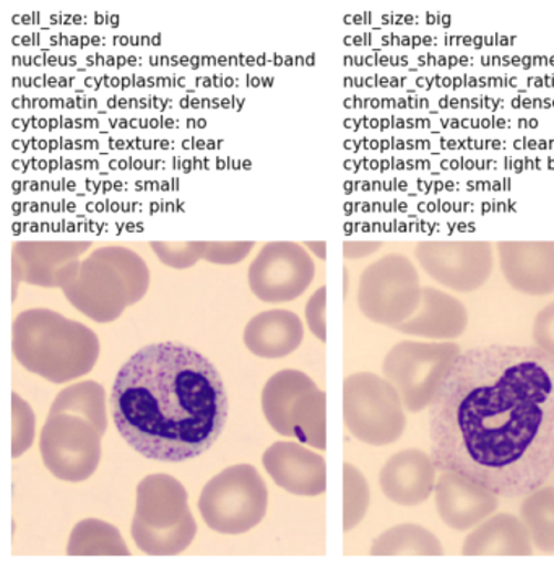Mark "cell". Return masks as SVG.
Instances as JSON below:
<instances>
[{"label": "cell", "mask_w": 554, "mask_h": 567, "mask_svg": "<svg viewBox=\"0 0 554 567\" xmlns=\"http://www.w3.org/2000/svg\"><path fill=\"white\" fill-rule=\"evenodd\" d=\"M417 298V275L406 260H382L362 277L361 308L375 321H400L414 308Z\"/></svg>", "instance_id": "30bf717a"}, {"label": "cell", "mask_w": 554, "mask_h": 567, "mask_svg": "<svg viewBox=\"0 0 554 567\" xmlns=\"http://www.w3.org/2000/svg\"><path fill=\"white\" fill-rule=\"evenodd\" d=\"M85 243H24L17 247V254L27 264V278L31 284L43 287L58 285L59 270L55 264L62 259H71L86 249Z\"/></svg>", "instance_id": "44dd1931"}, {"label": "cell", "mask_w": 554, "mask_h": 567, "mask_svg": "<svg viewBox=\"0 0 554 567\" xmlns=\"http://www.w3.org/2000/svg\"><path fill=\"white\" fill-rule=\"evenodd\" d=\"M433 455L420 449H403L386 462L379 485L387 499L397 506L417 507L427 503L435 488Z\"/></svg>", "instance_id": "4fadbf2b"}, {"label": "cell", "mask_w": 554, "mask_h": 567, "mask_svg": "<svg viewBox=\"0 0 554 567\" xmlns=\"http://www.w3.org/2000/svg\"><path fill=\"white\" fill-rule=\"evenodd\" d=\"M421 262L431 275L458 290H472L490 274L486 245H424Z\"/></svg>", "instance_id": "5bb4252c"}, {"label": "cell", "mask_w": 554, "mask_h": 567, "mask_svg": "<svg viewBox=\"0 0 554 567\" xmlns=\"http://www.w3.org/2000/svg\"><path fill=\"white\" fill-rule=\"evenodd\" d=\"M187 499L183 483L168 473H153L138 483L134 518L148 527H173L193 514Z\"/></svg>", "instance_id": "2e32d148"}, {"label": "cell", "mask_w": 554, "mask_h": 567, "mask_svg": "<svg viewBox=\"0 0 554 567\" xmlns=\"http://www.w3.org/2000/svg\"><path fill=\"white\" fill-rule=\"evenodd\" d=\"M101 437L103 434L83 416L49 415L41 431V457L55 478L85 482L100 465Z\"/></svg>", "instance_id": "ba28073f"}, {"label": "cell", "mask_w": 554, "mask_h": 567, "mask_svg": "<svg viewBox=\"0 0 554 567\" xmlns=\"http://www.w3.org/2000/svg\"><path fill=\"white\" fill-rule=\"evenodd\" d=\"M434 496L439 517L458 532L472 530L500 506L496 493L454 470H442Z\"/></svg>", "instance_id": "8fae6325"}, {"label": "cell", "mask_w": 554, "mask_h": 567, "mask_svg": "<svg viewBox=\"0 0 554 567\" xmlns=\"http://www.w3.org/2000/svg\"><path fill=\"white\" fill-rule=\"evenodd\" d=\"M376 249V245H351V243H347L345 245V254L348 257H360L365 256V254L371 252V250Z\"/></svg>", "instance_id": "836d02e7"}, {"label": "cell", "mask_w": 554, "mask_h": 567, "mask_svg": "<svg viewBox=\"0 0 554 567\" xmlns=\"http://www.w3.org/2000/svg\"><path fill=\"white\" fill-rule=\"evenodd\" d=\"M117 433L138 454L186 462L214 445L228 419L217 368L198 351L162 342L132 354L111 391Z\"/></svg>", "instance_id": "7a4b0ae2"}, {"label": "cell", "mask_w": 554, "mask_h": 567, "mask_svg": "<svg viewBox=\"0 0 554 567\" xmlns=\"http://www.w3.org/2000/svg\"><path fill=\"white\" fill-rule=\"evenodd\" d=\"M466 558H527L533 543L522 517L501 513L472 528L462 545Z\"/></svg>", "instance_id": "9a60e30c"}, {"label": "cell", "mask_w": 554, "mask_h": 567, "mask_svg": "<svg viewBox=\"0 0 554 567\" xmlns=\"http://www.w3.org/2000/svg\"><path fill=\"white\" fill-rule=\"evenodd\" d=\"M503 266L509 281L527 293L554 290V245L515 243L503 245Z\"/></svg>", "instance_id": "e0dca14e"}, {"label": "cell", "mask_w": 554, "mask_h": 567, "mask_svg": "<svg viewBox=\"0 0 554 567\" xmlns=\"http://www.w3.org/2000/svg\"><path fill=\"white\" fill-rule=\"evenodd\" d=\"M12 457L19 458L31 447L37 433V416L19 394L12 395Z\"/></svg>", "instance_id": "f1b7e54d"}, {"label": "cell", "mask_w": 554, "mask_h": 567, "mask_svg": "<svg viewBox=\"0 0 554 567\" xmlns=\"http://www.w3.org/2000/svg\"><path fill=\"white\" fill-rule=\"evenodd\" d=\"M535 339L538 347L554 360V305L546 308L536 319Z\"/></svg>", "instance_id": "1f68e13d"}, {"label": "cell", "mask_w": 554, "mask_h": 567, "mask_svg": "<svg viewBox=\"0 0 554 567\" xmlns=\"http://www.w3.org/2000/svg\"><path fill=\"white\" fill-rule=\"evenodd\" d=\"M465 326V316L459 302L454 299L427 291V309L409 326L403 327L407 332L424 333L431 337H454Z\"/></svg>", "instance_id": "d4e9b609"}, {"label": "cell", "mask_w": 554, "mask_h": 567, "mask_svg": "<svg viewBox=\"0 0 554 567\" xmlns=\"http://www.w3.org/2000/svg\"><path fill=\"white\" fill-rule=\"evenodd\" d=\"M268 489L260 473L249 464L223 470L202 489L198 511L212 530L242 535L266 517Z\"/></svg>", "instance_id": "5b68a950"}, {"label": "cell", "mask_w": 554, "mask_h": 567, "mask_svg": "<svg viewBox=\"0 0 554 567\" xmlns=\"http://www.w3.org/2000/svg\"><path fill=\"white\" fill-rule=\"evenodd\" d=\"M459 354L455 346L402 343L387 357L384 374L409 412H423L434 402Z\"/></svg>", "instance_id": "52a82bcc"}, {"label": "cell", "mask_w": 554, "mask_h": 567, "mask_svg": "<svg viewBox=\"0 0 554 567\" xmlns=\"http://www.w3.org/2000/svg\"><path fill=\"white\" fill-rule=\"evenodd\" d=\"M153 250L158 254L163 262L171 267H191L197 262L205 249V243H187V245H168V243H152Z\"/></svg>", "instance_id": "f546056e"}, {"label": "cell", "mask_w": 554, "mask_h": 567, "mask_svg": "<svg viewBox=\"0 0 554 567\" xmlns=\"http://www.w3.org/2000/svg\"><path fill=\"white\" fill-rule=\"evenodd\" d=\"M132 538L141 551L148 556H176L186 551L197 535L193 514L168 528L148 527L141 520H132Z\"/></svg>", "instance_id": "7402d4cb"}, {"label": "cell", "mask_w": 554, "mask_h": 567, "mask_svg": "<svg viewBox=\"0 0 554 567\" xmlns=\"http://www.w3.org/2000/svg\"><path fill=\"white\" fill-rule=\"evenodd\" d=\"M254 243H205V257L211 262L233 264L244 259L253 249Z\"/></svg>", "instance_id": "4dcf8cb0"}, {"label": "cell", "mask_w": 554, "mask_h": 567, "mask_svg": "<svg viewBox=\"0 0 554 567\" xmlns=\"http://www.w3.org/2000/svg\"><path fill=\"white\" fill-rule=\"evenodd\" d=\"M291 421L299 443L326 451V394L316 384L299 396L293 406Z\"/></svg>", "instance_id": "4316f807"}, {"label": "cell", "mask_w": 554, "mask_h": 567, "mask_svg": "<svg viewBox=\"0 0 554 567\" xmlns=\"http://www.w3.org/2000/svg\"><path fill=\"white\" fill-rule=\"evenodd\" d=\"M263 462L268 475L285 492L308 497L326 493V461L301 444L274 443L264 454Z\"/></svg>", "instance_id": "7c38bea8"}, {"label": "cell", "mask_w": 554, "mask_h": 567, "mask_svg": "<svg viewBox=\"0 0 554 567\" xmlns=\"http://www.w3.org/2000/svg\"><path fill=\"white\" fill-rule=\"evenodd\" d=\"M69 556H129L127 545L114 525L100 518H85L73 527Z\"/></svg>", "instance_id": "cb8c5ba5"}, {"label": "cell", "mask_w": 554, "mask_h": 567, "mask_svg": "<svg viewBox=\"0 0 554 567\" xmlns=\"http://www.w3.org/2000/svg\"><path fill=\"white\" fill-rule=\"evenodd\" d=\"M309 246H311V249L316 250L317 254H319V257H322L324 259V243H309Z\"/></svg>", "instance_id": "e575fe53"}, {"label": "cell", "mask_w": 554, "mask_h": 567, "mask_svg": "<svg viewBox=\"0 0 554 567\" xmlns=\"http://www.w3.org/2000/svg\"><path fill=\"white\" fill-rule=\"evenodd\" d=\"M533 546L540 553L554 555V486H540L529 493L521 506Z\"/></svg>", "instance_id": "484cf974"}, {"label": "cell", "mask_w": 554, "mask_h": 567, "mask_svg": "<svg viewBox=\"0 0 554 567\" xmlns=\"http://www.w3.org/2000/svg\"><path fill=\"white\" fill-rule=\"evenodd\" d=\"M314 277L311 257L295 243H270L260 250L249 270V284L263 301L298 298Z\"/></svg>", "instance_id": "9c48e42d"}, {"label": "cell", "mask_w": 554, "mask_h": 567, "mask_svg": "<svg viewBox=\"0 0 554 567\" xmlns=\"http://www.w3.org/2000/svg\"><path fill=\"white\" fill-rule=\"evenodd\" d=\"M371 489L368 480L355 465H343V530H353L368 514Z\"/></svg>", "instance_id": "83f0119b"}, {"label": "cell", "mask_w": 554, "mask_h": 567, "mask_svg": "<svg viewBox=\"0 0 554 567\" xmlns=\"http://www.w3.org/2000/svg\"><path fill=\"white\" fill-rule=\"evenodd\" d=\"M58 285L69 299L96 321H113L127 302L145 293L148 271L134 252L121 247L96 250L90 260L71 264L59 274Z\"/></svg>", "instance_id": "277c9868"}, {"label": "cell", "mask_w": 554, "mask_h": 567, "mask_svg": "<svg viewBox=\"0 0 554 567\" xmlns=\"http://www.w3.org/2000/svg\"><path fill=\"white\" fill-rule=\"evenodd\" d=\"M431 455L501 497L554 472V360L542 348L488 346L459 354L430 406Z\"/></svg>", "instance_id": "6da1fadb"}, {"label": "cell", "mask_w": 554, "mask_h": 567, "mask_svg": "<svg viewBox=\"0 0 554 567\" xmlns=\"http://www.w3.org/2000/svg\"><path fill=\"white\" fill-rule=\"evenodd\" d=\"M402 396L387 379L355 374L343 384V420L348 431L368 445H390L406 433Z\"/></svg>", "instance_id": "8992f818"}, {"label": "cell", "mask_w": 554, "mask_h": 567, "mask_svg": "<svg viewBox=\"0 0 554 567\" xmlns=\"http://www.w3.org/2000/svg\"><path fill=\"white\" fill-rule=\"evenodd\" d=\"M314 384L305 372L295 370L280 371L268 379L263 392L264 415L281 436L295 437L291 412L299 396Z\"/></svg>", "instance_id": "d6986e66"}, {"label": "cell", "mask_w": 554, "mask_h": 567, "mask_svg": "<svg viewBox=\"0 0 554 567\" xmlns=\"http://www.w3.org/2000/svg\"><path fill=\"white\" fill-rule=\"evenodd\" d=\"M371 556L393 558V556H414V558H439L444 555L442 543L423 525L399 524L382 532L371 545Z\"/></svg>", "instance_id": "ffe728a7"}, {"label": "cell", "mask_w": 554, "mask_h": 567, "mask_svg": "<svg viewBox=\"0 0 554 567\" xmlns=\"http://www.w3.org/2000/svg\"><path fill=\"white\" fill-rule=\"evenodd\" d=\"M72 413L89 420L101 434L107 430L106 394L95 381H83L59 392L49 415Z\"/></svg>", "instance_id": "603a6c76"}, {"label": "cell", "mask_w": 554, "mask_h": 567, "mask_svg": "<svg viewBox=\"0 0 554 567\" xmlns=\"http://www.w3.org/2000/svg\"><path fill=\"white\" fill-rule=\"evenodd\" d=\"M324 309H326V290L320 288L308 302L306 316H308L309 327L320 340H326V322H324Z\"/></svg>", "instance_id": "d6a6232c"}, {"label": "cell", "mask_w": 554, "mask_h": 567, "mask_svg": "<svg viewBox=\"0 0 554 567\" xmlns=\"http://www.w3.org/2000/svg\"><path fill=\"white\" fill-rule=\"evenodd\" d=\"M13 350L28 371L62 384L93 370L100 346L95 333L82 323L34 309L17 319Z\"/></svg>", "instance_id": "3957f363"}, {"label": "cell", "mask_w": 554, "mask_h": 567, "mask_svg": "<svg viewBox=\"0 0 554 567\" xmlns=\"http://www.w3.org/2000/svg\"><path fill=\"white\" fill-rule=\"evenodd\" d=\"M301 342V321L293 312L281 309L256 316L244 330V343L257 357H287Z\"/></svg>", "instance_id": "ac0fdd59"}]
</instances>
